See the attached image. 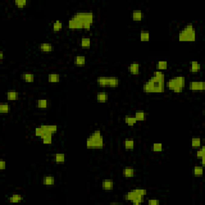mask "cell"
<instances>
[{"mask_svg": "<svg viewBox=\"0 0 205 205\" xmlns=\"http://www.w3.org/2000/svg\"><path fill=\"white\" fill-rule=\"evenodd\" d=\"M163 150V144L161 143H155L152 146V151L154 152H161Z\"/></svg>", "mask_w": 205, "mask_h": 205, "instance_id": "cell-35", "label": "cell"}, {"mask_svg": "<svg viewBox=\"0 0 205 205\" xmlns=\"http://www.w3.org/2000/svg\"><path fill=\"white\" fill-rule=\"evenodd\" d=\"M21 79L26 82H33L35 81V76L30 72H25L21 75Z\"/></svg>", "mask_w": 205, "mask_h": 205, "instance_id": "cell-18", "label": "cell"}, {"mask_svg": "<svg viewBox=\"0 0 205 205\" xmlns=\"http://www.w3.org/2000/svg\"><path fill=\"white\" fill-rule=\"evenodd\" d=\"M104 146V139L99 130L94 131L86 140V147L88 149H102Z\"/></svg>", "mask_w": 205, "mask_h": 205, "instance_id": "cell-3", "label": "cell"}, {"mask_svg": "<svg viewBox=\"0 0 205 205\" xmlns=\"http://www.w3.org/2000/svg\"><path fill=\"white\" fill-rule=\"evenodd\" d=\"M139 39L142 42H148L150 39L149 31H146V30L141 31L140 34H139Z\"/></svg>", "mask_w": 205, "mask_h": 205, "instance_id": "cell-28", "label": "cell"}, {"mask_svg": "<svg viewBox=\"0 0 205 205\" xmlns=\"http://www.w3.org/2000/svg\"><path fill=\"white\" fill-rule=\"evenodd\" d=\"M4 59V54H3V51H0V60L2 61Z\"/></svg>", "mask_w": 205, "mask_h": 205, "instance_id": "cell-43", "label": "cell"}, {"mask_svg": "<svg viewBox=\"0 0 205 205\" xmlns=\"http://www.w3.org/2000/svg\"><path fill=\"white\" fill-rule=\"evenodd\" d=\"M97 84L101 87H108V76H99L97 78Z\"/></svg>", "mask_w": 205, "mask_h": 205, "instance_id": "cell-16", "label": "cell"}, {"mask_svg": "<svg viewBox=\"0 0 205 205\" xmlns=\"http://www.w3.org/2000/svg\"><path fill=\"white\" fill-rule=\"evenodd\" d=\"M47 79L51 83H57L60 81V75L57 73H50L47 76Z\"/></svg>", "mask_w": 205, "mask_h": 205, "instance_id": "cell-19", "label": "cell"}, {"mask_svg": "<svg viewBox=\"0 0 205 205\" xmlns=\"http://www.w3.org/2000/svg\"><path fill=\"white\" fill-rule=\"evenodd\" d=\"M185 78L182 76H176L167 82V88L175 93H181L185 87Z\"/></svg>", "mask_w": 205, "mask_h": 205, "instance_id": "cell-6", "label": "cell"}, {"mask_svg": "<svg viewBox=\"0 0 205 205\" xmlns=\"http://www.w3.org/2000/svg\"><path fill=\"white\" fill-rule=\"evenodd\" d=\"M54 31H59L62 28V23L60 20H56L52 25Z\"/></svg>", "mask_w": 205, "mask_h": 205, "instance_id": "cell-36", "label": "cell"}, {"mask_svg": "<svg viewBox=\"0 0 205 205\" xmlns=\"http://www.w3.org/2000/svg\"><path fill=\"white\" fill-rule=\"evenodd\" d=\"M191 145L193 148H199L201 146V139L200 137H194L191 140Z\"/></svg>", "mask_w": 205, "mask_h": 205, "instance_id": "cell-34", "label": "cell"}, {"mask_svg": "<svg viewBox=\"0 0 205 205\" xmlns=\"http://www.w3.org/2000/svg\"><path fill=\"white\" fill-rule=\"evenodd\" d=\"M8 200L11 203H19V202H22L23 200V197L21 195L15 194L10 196L8 198Z\"/></svg>", "mask_w": 205, "mask_h": 205, "instance_id": "cell-27", "label": "cell"}, {"mask_svg": "<svg viewBox=\"0 0 205 205\" xmlns=\"http://www.w3.org/2000/svg\"><path fill=\"white\" fill-rule=\"evenodd\" d=\"M96 99L98 102H105L108 100V94L106 92H99L96 94Z\"/></svg>", "mask_w": 205, "mask_h": 205, "instance_id": "cell-21", "label": "cell"}, {"mask_svg": "<svg viewBox=\"0 0 205 205\" xmlns=\"http://www.w3.org/2000/svg\"><path fill=\"white\" fill-rule=\"evenodd\" d=\"M136 175V171L132 167H125L123 170V176L126 178H132Z\"/></svg>", "mask_w": 205, "mask_h": 205, "instance_id": "cell-24", "label": "cell"}, {"mask_svg": "<svg viewBox=\"0 0 205 205\" xmlns=\"http://www.w3.org/2000/svg\"><path fill=\"white\" fill-rule=\"evenodd\" d=\"M193 173H194V176H196V177H200V176H203V166H198V165L195 166L194 170H193Z\"/></svg>", "mask_w": 205, "mask_h": 205, "instance_id": "cell-32", "label": "cell"}, {"mask_svg": "<svg viewBox=\"0 0 205 205\" xmlns=\"http://www.w3.org/2000/svg\"><path fill=\"white\" fill-rule=\"evenodd\" d=\"M27 3H28L27 0H15V4L18 8H24L27 5Z\"/></svg>", "mask_w": 205, "mask_h": 205, "instance_id": "cell-38", "label": "cell"}, {"mask_svg": "<svg viewBox=\"0 0 205 205\" xmlns=\"http://www.w3.org/2000/svg\"><path fill=\"white\" fill-rule=\"evenodd\" d=\"M92 45V41H91V39L88 38V37H82L80 40V46L82 48H89Z\"/></svg>", "mask_w": 205, "mask_h": 205, "instance_id": "cell-25", "label": "cell"}, {"mask_svg": "<svg viewBox=\"0 0 205 205\" xmlns=\"http://www.w3.org/2000/svg\"><path fill=\"white\" fill-rule=\"evenodd\" d=\"M119 85V79L115 76H108V87H117Z\"/></svg>", "mask_w": 205, "mask_h": 205, "instance_id": "cell-23", "label": "cell"}, {"mask_svg": "<svg viewBox=\"0 0 205 205\" xmlns=\"http://www.w3.org/2000/svg\"><path fill=\"white\" fill-rule=\"evenodd\" d=\"M196 157L197 159H202L204 156V146H200L196 152Z\"/></svg>", "mask_w": 205, "mask_h": 205, "instance_id": "cell-39", "label": "cell"}, {"mask_svg": "<svg viewBox=\"0 0 205 205\" xmlns=\"http://www.w3.org/2000/svg\"><path fill=\"white\" fill-rule=\"evenodd\" d=\"M35 105L37 108L39 109H47L48 107V101L46 99H39L35 102Z\"/></svg>", "mask_w": 205, "mask_h": 205, "instance_id": "cell-17", "label": "cell"}, {"mask_svg": "<svg viewBox=\"0 0 205 205\" xmlns=\"http://www.w3.org/2000/svg\"><path fill=\"white\" fill-rule=\"evenodd\" d=\"M147 203L149 205H159L160 203V202L158 200H156V199H151V200H148Z\"/></svg>", "mask_w": 205, "mask_h": 205, "instance_id": "cell-41", "label": "cell"}, {"mask_svg": "<svg viewBox=\"0 0 205 205\" xmlns=\"http://www.w3.org/2000/svg\"><path fill=\"white\" fill-rule=\"evenodd\" d=\"M190 91L195 92H202L205 89V82L203 81H191L188 84Z\"/></svg>", "mask_w": 205, "mask_h": 205, "instance_id": "cell-7", "label": "cell"}, {"mask_svg": "<svg viewBox=\"0 0 205 205\" xmlns=\"http://www.w3.org/2000/svg\"><path fill=\"white\" fill-rule=\"evenodd\" d=\"M129 72L134 76L139 75V63L138 62H132L129 65Z\"/></svg>", "mask_w": 205, "mask_h": 205, "instance_id": "cell-13", "label": "cell"}, {"mask_svg": "<svg viewBox=\"0 0 205 205\" xmlns=\"http://www.w3.org/2000/svg\"><path fill=\"white\" fill-rule=\"evenodd\" d=\"M124 122H125V123H126V124L132 127V126H134V125L137 123V120H136V118H135L134 116H127L124 118Z\"/></svg>", "mask_w": 205, "mask_h": 205, "instance_id": "cell-31", "label": "cell"}, {"mask_svg": "<svg viewBox=\"0 0 205 205\" xmlns=\"http://www.w3.org/2000/svg\"><path fill=\"white\" fill-rule=\"evenodd\" d=\"M201 70V64L198 61H191L189 62V71L192 73H197Z\"/></svg>", "mask_w": 205, "mask_h": 205, "instance_id": "cell-11", "label": "cell"}, {"mask_svg": "<svg viewBox=\"0 0 205 205\" xmlns=\"http://www.w3.org/2000/svg\"><path fill=\"white\" fill-rule=\"evenodd\" d=\"M74 64L76 67H84L86 64V57L84 55H76L74 58Z\"/></svg>", "mask_w": 205, "mask_h": 205, "instance_id": "cell-12", "label": "cell"}, {"mask_svg": "<svg viewBox=\"0 0 205 205\" xmlns=\"http://www.w3.org/2000/svg\"><path fill=\"white\" fill-rule=\"evenodd\" d=\"M39 49L43 53H51L54 51L55 47L53 44H51L50 42H42L39 45Z\"/></svg>", "mask_w": 205, "mask_h": 205, "instance_id": "cell-9", "label": "cell"}, {"mask_svg": "<svg viewBox=\"0 0 205 205\" xmlns=\"http://www.w3.org/2000/svg\"><path fill=\"white\" fill-rule=\"evenodd\" d=\"M11 111V107L8 103L0 104V112L1 113H8Z\"/></svg>", "mask_w": 205, "mask_h": 205, "instance_id": "cell-37", "label": "cell"}, {"mask_svg": "<svg viewBox=\"0 0 205 205\" xmlns=\"http://www.w3.org/2000/svg\"><path fill=\"white\" fill-rule=\"evenodd\" d=\"M93 22L94 15L92 11H79L68 20V27L72 30H89Z\"/></svg>", "mask_w": 205, "mask_h": 205, "instance_id": "cell-1", "label": "cell"}, {"mask_svg": "<svg viewBox=\"0 0 205 205\" xmlns=\"http://www.w3.org/2000/svg\"><path fill=\"white\" fill-rule=\"evenodd\" d=\"M196 38V28L192 23H187L179 32L178 39L180 42H195Z\"/></svg>", "mask_w": 205, "mask_h": 205, "instance_id": "cell-5", "label": "cell"}, {"mask_svg": "<svg viewBox=\"0 0 205 205\" xmlns=\"http://www.w3.org/2000/svg\"><path fill=\"white\" fill-rule=\"evenodd\" d=\"M102 187L105 191H112L114 188V182L112 180H104L102 182Z\"/></svg>", "mask_w": 205, "mask_h": 205, "instance_id": "cell-15", "label": "cell"}, {"mask_svg": "<svg viewBox=\"0 0 205 205\" xmlns=\"http://www.w3.org/2000/svg\"><path fill=\"white\" fill-rule=\"evenodd\" d=\"M40 127H42L43 131L45 132V134L48 133L51 134V135H54L55 133L57 132L58 131V126L57 125L52 124V125H48V124H41Z\"/></svg>", "mask_w": 205, "mask_h": 205, "instance_id": "cell-8", "label": "cell"}, {"mask_svg": "<svg viewBox=\"0 0 205 205\" xmlns=\"http://www.w3.org/2000/svg\"><path fill=\"white\" fill-rule=\"evenodd\" d=\"M143 91L145 93H163L165 91V75L161 71H156L153 76L144 82Z\"/></svg>", "mask_w": 205, "mask_h": 205, "instance_id": "cell-2", "label": "cell"}, {"mask_svg": "<svg viewBox=\"0 0 205 205\" xmlns=\"http://www.w3.org/2000/svg\"><path fill=\"white\" fill-rule=\"evenodd\" d=\"M167 67H168V63H167V61L161 60L156 62V69L158 71L163 72V70L167 69Z\"/></svg>", "mask_w": 205, "mask_h": 205, "instance_id": "cell-29", "label": "cell"}, {"mask_svg": "<svg viewBox=\"0 0 205 205\" xmlns=\"http://www.w3.org/2000/svg\"><path fill=\"white\" fill-rule=\"evenodd\" d=\"M123 145H124L125 149L127 150V151L133 150L134 147H135V140L132 138L125 139Z\"/></svg>", "mask_w": 205, "mask_h": 205, "instance_id": "cell-20", "label": "cell"}, {"mask_svg": "<svg viewBox=\"0 0 205 205\" xmlns=\"http://www.w3.org/2000/svg\"><path fill=\"white\" fill-rule=\"evenodd\" d=\"M19 98V93L15 91H9L7 92V99L9 101H15L18 99Z\"/></svg>", "mask_w": 205, "mask_h": 205, "instance_id": "cell-22", "label": "cell"}, {"mask_svg": "<svg viewBox=\"0 0 205 205\" xmlns=\"http://www.w3.org/2000/svg\"><path fill=\"white\" fill-rule=\"evenodd\" d=\"M6 167H7V162L4 160H0V170L6 169Z\"/></svg>", "mask_w": 205, "mask_h": 205, "instance_id": "cell-42", "label": "cell"}, {"mask_svg": "<svg viewBox=\"0 0 205 205\" xmlns=\"http://www.w3.org/2000/svg\"><path fill=\"white\" fill-rule=\"evenodd\" d=\"M52 139H53V135L46 133L42 137V143H44V144H51L52 143Z\"/></svg>", "mask_w": 205, "mask_h": 205, "instance_id": "cell-33", "label": "cell"}, {"mask_svg": "<svg viewBox=\"0 0 205 205\" xmlns=\"http://www.w3.org/2000/svg\"><path fill=\"white\" fill-rule=\"evenodd\" d=\"M54 160L56 163H63L66 160V156L63 153H56L54 156Z\"/></svg>", "mask_w": 205, "mask_h": 205, "instance_id": "cell-26", "label": "cell"}, {"mask_svg": "<svg viewBox=\"0 0 205 205\" xmlns=\"http://www.w3.org/2000/svg\"><path fill=\"white\" fill-rule=\"evenodd\" d=\"M144 17V14L141 10L139 9H136L133 10L132 14V18L134 21L136 22H139Z\"/></svg>", "mask_w": 205, "mask_h": 205, "instance_id": "cell-10", "label": "cell"}, {"mask_svg": "<svg viewBox=\"0 0 205 205\" xmlns=\"http://www.w3.org/2000/svg\"><path fill=\"white\" fill-rule=\"evenodd\" d=\"M35 134L36 136H39V137L42 138V136L45 135V132L43 131V129H42V127L39 126V127H37L35 128Z\"/></svg>", "mask_w": 205, "mask_h": 205, "instance_id": "cell-40", "label": "cell"}, {"mask_svg": "<svg viewBox=\"0 0 205 205\" xmlns=\"http://www.w3.org/2000/svg\"><path fill=\"white\" fill-rule=\"evenodd\" d=\"M146 116H147V114L145 113L144 112H143V111H137V112H136V113H135V116H134V117L136 118V119L137 120V122H138V121L145 120Z\"/></svg>", "mask_w": 205, "mask_h": 205, "instance_id": "cell-30", "label": "cell"}, {"mask_svg": "<svg viewBox=\"0 0 205 205\" xmlns=\"http://www.w3.org/2000/svg\"><path fill=\"white\" fill-rule=\"evenodd\" d=\"M42 183L45 186H47V187L53 186L55 183V179L54 176H46L42 178Z\"/></svg>", "mask_w": 205, "mask_h": 205, "instance_id": "cell-14", "label": "cell"}, {"mask_svg": "<svg viewBox=\"0 0 205 205\" xmlns=\"http://www.w3.org/2000/svg\"><path fill=\"white\" fill-rule=\"evenodd\" d=\"M147 191L143 188H135L131 190L124 196V200L131 201L133 204L138 205L144 201V196L147 195Z\"/></svg>", "mask_w": 205, "mask_h": 205, "instance_id": "cell-4", "label": "cell"}]
</instances>
